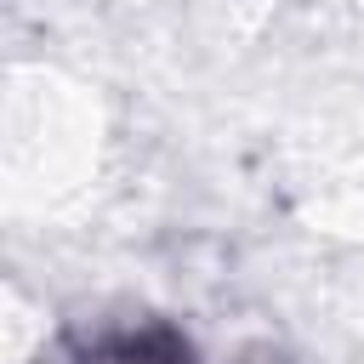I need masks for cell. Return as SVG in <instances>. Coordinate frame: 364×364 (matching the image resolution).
Returning a JSON list of instances; mask_svg holds the SVG:
<instances>
[{"label":"cell","mask_w":364,"mask_h":364,"mask_svg":"<svg viewBox=\"0 0 364 364\" xmlns=\"http://www.w3.org/2000/svg\"><path fill=\"white\" fill-rule=\"evenodd\" d=\"M74 364H199L193 341L154 313L136 318H102L74 341Z\"/></svg>","instance_id":"cell-1"}]
</instances>
